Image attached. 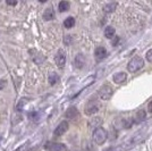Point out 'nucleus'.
<instances>
[{"mask_svg": "<svg viewBox=\"0 0 152 151\" xmlns=\"http://www.w3.org/2000/svg\"><path fill=\"white\" fill-rule=\"evenodd\" d=\"M148 108H149V111H150V113H152V100H151V102L149 103V106H148Z\"/></svg>", "mask_w": 152, "mask_h": 151, "instance_id": "393cba45", "label": "nucleus"}, {"mask_svg": "<svg viewBox=\"0 0 152 151\" xmlns=\"http://www.w3.org/2000/svg\"><path fill=\"white\" fill-rule=\"evenodd\" d=\"M145 119V111L144 110H140L138 113V121L141 122V121H144Z\"/></svg>", "mask_w": 152, "mask_h": 151, "instance_id": "aec40b11", "label": "nucleus"}, {"mask_svg": "<svg viewBox=\"0 0 152 151\" xmlns=\"http://www.w3.org/2000/svg\"><path fill=\"white\" fill-rule=\"evenodd\" d=\"M117 42H118V38H116V40H114V41H112V46H116Z\"/></svg>", "mask_w": 152, "mask_h": 151, "instance_id": "a878e982", "label": "nucleus"}, {"mask_svg": "<svg viewBox=\"0 0 152 151\" xmlns=\"http://www.w3.org/2000/svg\"><path fill=\"white\" fill-rule=\"evenodd\" d=\"M49 151H67V148L64 143H58V142H48L44 147Z\"/></svg>", "mask_w": 152, "mask_h": 151, "instance_id": "39448f33", "label": "nucleus"}, {"mask_svg": "<svg viewBox=\"0 0 152 151\" xmlns=\"http://www.w3.org/2000/svg\"><path fill=\"white\" fill-rule=\"evenodd\" d=\"M100 107H101V105H100V102L98 100H90L86 105H85L84 111H85V114L89 116L94 115L95 113H98V111L100 110Z\"/></svg>", "mask_w": 152, "mask_h": 151, "instance_id": "7ed1b4c3", "label": "nucleus"}, {"mask_svg": "<svg viewBox=\"0 0 152 151\" xmlns=\"http://www.w3.org/2000/svg\"><path fill=\"white\" fill-rule=\"evenodd\" d=\"M99 97L101 98L102 100H109L111 97H112V93H114V90L110 85H102L100 89H99Z\"/></svg>", "mask_w": 152, "mask_h": 151, "instance_id": "20e7f679", "label": "nucleus"}, {"mask_svg": "<svg viewBox=\"0 0 152 151\" xmlns=\"http://www.w3.org/2000/svg\"><path fill=\"white\" fill-rule=\"evenodd\" d=\"M29 117H30V119H32V121H36V119L39 118V115H37L36 113H30Z\"/></svg>", "mask_w": 152, "mask_h": 151, "instance_id": "412c9836", "label": "nucleus"}, {"mask_svg": "<svg viewBox=\"0 0 152 151\" xmlns=\"http://www.w3.org/2000/svg\"><path fill=\"white\" fill-rule=\"evenodd\" d=\"M7 84V81L6 79H0V90H2Z\"/></svg>", "mask_w": 152, "mask_h": 151, "instance_id": "5701e85b", "label": "nucleus"}, {"mask_svg": "<svg viewBox=\"0 0 152 151\" xmlns=\"http://www.w3.org/2000/svg\"><path fill=\"white\" fill-rule=\"evenodd\" d=\"M94 56H95V59L97 60H102L103 58H106L107 56V50H106V48H103V47H98L95 51H94Z\"/></svg>", "mask_w": 152, "mask_h": 151, "instance_id": "9d476101", "label": "nucleus"}, {"mask_svg": "<svg viewBox=\"0 0 152 151\" xmlns=\"http://www.w3.org/2000/svg\"><path fill=\"white\" fill-rule=\"evenodd\" d=\"M67 129H68V123L64 121V122H61L59 124L58 126H57V129L53 131V137H61L63 134H65L66 132H67Z\"/></svg>", "mask_w": 152, "mask_h": 151, "instance_id": "0eeeda50", "label": "nucleus"}, {"mask_svg": "<svg viewBox=\"0 0 152 151\" xmlns=\"http://www.w3.org/2000/svg\"><path fill=\"white\" fill-rule=\"evenodd\" d=\"M101 124H102L101 117H94V118H92V119L90 121V123H89L90 127H94V129H99Z\"/></svg>", "mask_w": 152, "mask_h": 151, "instance_id": "4468645a", "label": "nucleus"}, {"mask_svg": "<svg viewBox=\"0 0 152 151\" xmlns=\"http://www.w3.org/2000/svg\"><path fill=\"white\" fill-rule=\"evenodd\" d=\"M7 4H8V5H10V6H15L17 2H16V1H10V0H7Z\"/></svg>", "mask_w": 152, "mask_h": 151, "instance_id": "b1692460", "label": "nucleus"}, {"mask_svg": "<svg viewBox=\"0 0 152 151\" xmlns=\"http://www.w3.org/2000/svg\"><path fill=\"white\" fill-rule=\"evenodd\" d=\"M146 60L149 63H152V49L146 52Z\"/></svg>", "mask_w": 152, "mask_h": 151, "instance_id": "4be33fe9", "label": "nucleus"}, {"mask_svg": "<svg viewBox=\"0 0 152 151\" xmlns=\"http://www.w3.org/2000/svg\"><path fill=\"white\" fill-rule=\"evenodd\" d=\"M43 18H44V21H51V20L55 18V12H53L52 7H48L44 10Z\"/></svg>", "mask_w": 152, "mask_h": 151, "instance_id": "ddd939ff", "label": "nucleus"}, {"mask_svg": "<svg viewBox=\"0 0 152 151\" xmlns=\"http://www.w3.org/2000/svg\"><path fill=\"white\" fill-rule=\"evenodd\" d=\"M48 79H49V83H50V85H55V84H57L59 82V76L57 73L55 72H51L50 74H49V77H48Z\"/></svg>", "mask_w": 152, "mask_h": 151, "instance_id": "2eb2a0df", "label": "nucleus"}, {"mask_svg": "<svg viewBox=\"0 0 152 151\" xmlns=\"http://www.w3.org/2000/svg\"><path fill=\"white\" fill-rule=\"evenodd\" d=\"M69 7H71V4L68 1H60L58 5V9L60 13H64L66 10H68Z\"/></svg>", "mask_w": 152, "mask_h": 151, "instance_id": "f3484780", "label": "nucleus"}, {"mask_svg": "<svg viewBox=\"0 0 152 151\" xmlns=\"http://www.w3.org/2000/svg\"><path fill=\"white\" fill-rule=\"evenodd\" d=\"M93 141L94 143H97L98 145H101L106 142V140L108 139V133L107 131L102 127H99V129H95L93 131Z\"/></svg>", "mask_w": 152, "mask_h": 151, "instance_id": "f257e3e1", "label": "nucleus"}, {"mask_svg": "<svg viewBox=\"0 0 152 151\" xmlns=\"http://www.w3.org/2000/svg\"><path fill=\"white\" fill-rule=\"evenodd\" d=\"M74 25H75V18L72 17V16L67 17L64 21V26L66 29H72V27H74Z\"/></svg>", "mask_w": 152, "mask_h": 151, "instance_id": "dca6fc26", "label": "nucleus"}, {"mask_svg": "<svg viewBox=\"0 0 152 151\" xmlns=\"http://www.w3.org/2000/svg\"><path fill=\"white\" fill-rule=\"evenodd\" d=\"M112 79H114V82H115L116 84H122V83H124V82L126 81L127 75H126V73L119 72V73H117V74H115Z\"/></svg>", "mask_w": 152, "mask_h": 151, "instance_id": "9b49d317", "label": "nucleus"}, {"mask_svg": "<svg viewBox=\"0 0 152 151\" xmlns=\"http://www.w3.org/2000/svg\"><path fill=\"white\" fill-rule=\"evenodd\" d=\"M117 7V4L116 2H111V4H108V5H106L104 7H103V10L106 12V13H112Z\"/></svg>", "mask_w": 152, "mask_h": 151, "instance_id": "6ab92c4d", "label": "nucleus"}, {"mask_svg": "<svg viewBox=\"0 0 152 151\" xmlns=\"http://www.w3.org/2000/svg\"><path fill=\"white\" fill-rule=\"evenodd\" d=\"M74 64H75V67L76 68H83V66L85 64V58L82 53H79L76 57H75V60H74Z\"/></svg>", "mask_w": 152, "mask_h": 151, "instance_id": "f8f14e48", "label": "nucleus"}, {"mask_svg": "<svg viewBox=\"0 0 152 151\" xmlns=\"http://www.w3.org/2000/svg\"><path fill=\"white\" fill-rule=\"evenodd\" d=\"M55 61H56V65L58 66L59 68H64V66L66 64V55L64 50H58L56 57H55Z\"/></svg>", "mask_w": 152, "mask_h": 151, "instance_id": "423d86ee", "label": "nucleus"}, {"mask_svg": "<svg viewBox=\"0 0 152 151\" xmlns=\"http://www.w3.org/2000/svg\"><path fill=\"white\" fill-rule=\"evenodd\" d=\"M104 36L107 39H112L115 36V29L112 26H107L104 30Z\"/></svg>", "mask_w": 152, "mask_h": 151, "instance_id": "a211bd4d", "label": "nucleus"}, {"mask_svg": "<svg viewBox=\"0 0 152 151\" xmlns=\"http://www.w3.org/2000/svg\"><path fill=\"white\" fill-rule=\"evenodd\" d=\"M30 53H31V56H32V60H33L35 64L40 65L44 61V57L41 52H39V51L33 49V50H30Z\"/></svg>", "mask_w": 152, "mask_h": 151, "instance_id": "1a4fd4ad", "label": "nucleus"}, {"mask_svg": "<svg viewBox=\"0 0 152 151\" xmlns=\"http://www.w3.org/2000/svg\"><path fill=\"white\" fill-rule=\"evenodd\" d=\"M65 116H66V118L74 121V119H77V118L80 117V113H79V110H77L76 107H69L67 109Z\"/></svg>", "mask_w": 152, "mask_h": 151, "instance_id": "6e6552de", "label": "nucleus"}, {"mask_svg": "<svg viewBox=\"0 0 152 151\" xmlns=\"http://www.w3.org/2000/svg\"><path fill=\"white\" fill-rule=\"evenodd\" d=\"M143 66H144V60L141 57H138V56H135V57L132 58L130 60V63L127 64V69L130 73H136Z\"/></svg>", "mask_w": 152, "mask_h": 151, "instance_id": "f03ea898", "label": "nucleus"}]
</instances>
